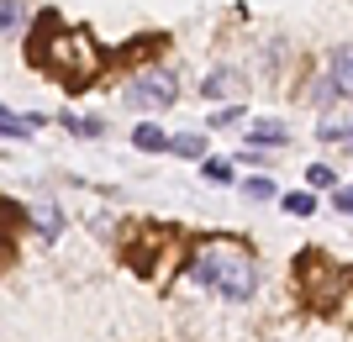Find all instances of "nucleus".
<instances>
[{
	"label": "nucleus",
	"instance_id": "1",
	"mask_svg": "<svg viewBox=\"0 0 353 342\" xmlns=\"http://www.w3.org/2000/svg\"><path fill=\"white\" fill-rule=\"evenodd\" d=\"M32 63H37L43 74H53L63 89H90L105 69V53L90 32L59 27V21L48 16L43 27H37V37H32Z\"/></svg>",
	"mask_w": 353,
	"mask_h": 342
},
{
	"label": "nucleus",
	"instance_id": "2",
	"mask_svg": "<svg viewBox=\"0 0 353 342\" xmlns=\"http://www.w3.org/2000/svg\"><path fill=\"white\" fill-rule=\"evenodd\" d=\"M185 279L216 290L221 300H253V290H259V264H253V253L243 242L206 237L185 253Z\"/></svg>",
	"mask_w": 353,
	"mask_h": 342
},
{
	"label": "nucleus",
	"instance_id": "3",
	"mask_svg": "<svg viewBox=\"0 0 353 342\" xmlns=\"http://www.w3.org/2000/svg\"><path fill=\"white\" fill-rule=\"evenodd\" d=\"M121 100L132 105V111H169V105L179 100V85L169 69H159V63H148V69H132L127 74V89H121Z\"/></svg>",
	"mask_w": 353,
	"mask_h": 342
},
{
	"label": "nucleus",
	"instance_id": "4",
	"mask_svg": "<svg viewBox=\"0 0 353 342\" xmlns=\"http://www.w3.org/2000/svg\"><path fill=\"white\" fill-rule=\"evenodd\" d=\"M27 222H32V232L43 242H59L63 237V211L53 206V200H37V206H27Z\"/></svg>",
	"mask_w": 353,
	"mask_h": 342
},
{
	"label": "nucleus",
	"instance_id": "5",
	"mask_svg": "<svg viewBox=\"0 0 353 342\" xmlns=\"http://www.w3.org/2000/svg\"><path fill=\"white\" fill-rule=\"evenodd\" d=\"M37 127H43V116H37V111H27V116H16L11 105H0V137H32Z\"/></svg>",
	"mask_w": 353,
	"mask_h": 342
},
{
	"label": "nucleus",
	"instance_id": "6",
	"mask_svg": "<svg viewBox=\"0 0 353 342\" xmlns=\"http://www.w3.org/2000/svg\"><path fill=\"white\" fill-rule=\"evenodd\" d=\"M32 16V0H0V37H16Z\"/></svg>",
	"mask_w": 353,
	"mask_h": 342
},
{
	"label": "nucleus",
	"instance_id": "7",
	"mask_svg": "<svg viewBox=\"0 0 353 342\" xmlns=\"http://www.w3.org/2000/svg\"><path fill=\"white\" fill-rule=\"evenodd\" d=\"M285 142H290V132L280 121H253L248 127V148H285Z\"/></svg>",
	"mask_w": 353,
	"mask_h": 342
},
{
	"label": "nucleus",
	"instance_id": "8",
	"mask_svg": "<svg viewBox=\"0 0 353 342\" xmlns=\"http://www.w3.org/2000/svg\"><path fill=\"white\" fill-rule=\"evenodd\" d=\"M332 85H338V95H353V47L332 53Z\"/></svg>",
	"mask_w": 353,
	"mask_h": 342
},
{
	"label": "nucleus",
	"instance_id": "9",
	"mask_svg": "<svg viewBox=\"0 0 353 342\" xmlns=\"http://www.w3.org/2000/svg\"><path fill=\"white\" fill-rule=\"evenodd\" d=\"M132 148H143V153H163V148H169V132H163V127H153V121H143V127L132 132Z\"/></svg>",
	"mask_w": 353,
	"mask_h": 342
},
{
	"label": "nucleus",
	"instance_id": "10",
	"mask_svg": "<svg viewBox=\"0 0 353 342\" xmlns=\"http://www.w3.org/2000/svg\"><path fill=\"white\" fill-rule=\"evenodd\" d=\"M169 148H174L179 158H206V137H201V132H174V137H169Z\"/></svg>",
	"mask_w": 353,
	"mask_h": 342
},
{
	"label": "nucleus",
	"instance_id": "11",
	"mask_svg": "<svg viewBox=\"0 0 353 342\" xmlns=\"http://www.w3.org/2000/svg\"><path fill=\"white\" fill-rule=\"evenodd\" d=\"M280 206L290 211V216H311V211H316V190H290V195H280Z\"/></svg>",
	"mask_w": 353,
	"mask_h": 342
},
{
	"label": "nucleus",
	"instance_id": "12",
	"mask_svg": "<svg viewBox=\"0 0 353 342\" xmlns=\"http://www.w3.org/2000/svg\"><path fill=\"white\" fill-rule=\"evenodd\" d=\"M232 85H237V74H227V69H216V74H211L206 85H201V95H206V100H221V95H232Z\"/></svg>",
	"mask_w": 353,
	"mask_h": 342
},
{
	"label": "nucleus",
	"instance_id": "13",
	"mask_svg": "<svg viewBox=\"0 0 353 342\" xmlns=\"http://www.w3.org/2000/svg\"><path fill=\"white\" fill-rule=\"evenodd\" d=\"M63 127H69L74 137H101V132H105L101 116H63Z\"/></svg>",
	"mask_w": 353,
	"mask_h": 342
},
{
	"label": "nucleus",
	"instance_id": "14",
	"mask_svg": "<svg viewBox=\"0 0 353 342\" xmlns=\"http://www.w3.org/2000/svg\"><path fill=\"white\" fill-rule=\"evenodd\" d=\"M201 174H206L211 184H232L237 169H232V158H206V169H201Z\"/></svg>",
	"mask_w": 353,
	"mask_h": 342
},
{
	"label": "nucleus",
	"instance_id": "15",
	"mask_svg": "<svg viewBox=\"0 0 353 342\" xmlns=\"http://www.w3.org/2000/svg\"><path fill=\"white\" fill-rule=\"evenodd\" d=\"M243 195H248V200H280V190H274V179H269V174L248 179V184H243Z\"/></svg>",
	"mask_w": 353,
	"mask_h": 342
},
{
	"label": "nucleus",
	"instance_id": "16",
	"mask_svg": "<svg viewBox=\"0 0 353 342\" xmlns=\"http://www.w3.org/2000/svg\"><path fill=\"white\" fill-rule=\"evenodd\" d=\"M243 116H248V111H243V105H221V111H216V116H211V127H216V132H232V127H237V121H243Z\"/></svg>",
	"mask_w": 353,
	"mask_h": 342
},
{
	"label": "nucleus",
	"instance_id": "17",
	"mask_svg": "<svg viewBox=\"0 0 353 342\" xmlns=\"http://www.w3.org/2000/svg\"><path fill=\"white\" fill-rule=\"evenodd\" d=\"M306 100H311V105H332V100H338V85H332V74L316 79V85L306 89Z\"/></svg>",
	"mask_w": 353,
	"mask_h": 342
},
{
	"label": "nucleus",
	"instance_id": "18",
	"mask_svg": "<svg viewBox=\"0 0 353 342\" xmlns=\"http://www.w3.org/2000/svg\"><path fill=\"white\" fill-rule=\"evenodd\" d=\"M332 184H338V174H332L327 164H311L306 169V190H332Z\"/></svg>",
	"mask_w": 353,
	"mask_h": 342
},
{
	"label": "nucleus",
	"instance_id": "19",
	"mask_svg": "<svg viewBox=\"0 0 353 342\" xmlns=\"http://www.w3.org/2000/svg\"><path fill=\"white\" fill-rule=\"evenodd\" d=\"M332 211L353 216V184H332Z\"/></svg>",
	"mask_w": 353,
	"mask_h": 342
}]
</instances>
